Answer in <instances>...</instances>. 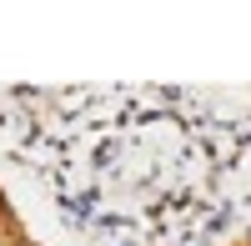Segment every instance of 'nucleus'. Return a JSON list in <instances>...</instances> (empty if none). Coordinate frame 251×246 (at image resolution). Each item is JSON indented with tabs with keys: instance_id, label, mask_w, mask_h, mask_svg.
I'll use <instances>...</instances> for the list:
<instances>
[{
	"instance_id": "2",
	"label": "nucleus",
	"mask_w": 251,
	"mask_h": 246,
	"mask_svg": "<svg viewBox=\"0 0 251 246\" xmlns=\"http://www.w3.org/2000/svg\"><path fill=\"white\" fill-rule=\"evenodd\" d=\"M226 246H251V236H231V241H226Z\"/></svg>"
},
{
	"instance_id": "1",
	"label": "nucleus",
	"mask_w": 251,
	"mask_h": 246,
	"mask_svg": "<svg viewBox=\"0 0 251 246\" xmlns=\"http://www.w3.org/2000/svg\"><path fill=\"white\" fill-rule=\"evenodd\" d=\"M0 246H40L35 231L25 226V216L15 211V201L5 191V181H0Z\"/></svg>"
}]
</instances>
